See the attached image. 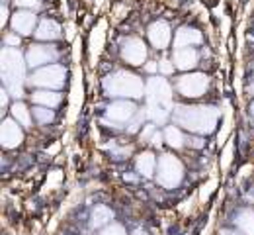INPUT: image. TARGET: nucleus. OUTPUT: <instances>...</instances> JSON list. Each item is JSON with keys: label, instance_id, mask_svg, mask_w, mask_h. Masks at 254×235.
Wrapping results in <instances>:
<instances>
[{"label": "nucleus", "instance_id": "f3484780", "mask_svg": "<svg viewBox=\"0 0 254 235\" xmlns=\"http://www.w3.org/2000/svg\"><path fill=\"white\" fill-rule=\"evenodd\" d=\"M32 100L39 106H47V108H57L63 96L61 92H55V90H49V88H43V90H35L32 94Z\"/></svg>", "mask_w": 254, "mask_h": 235}, {"label": "nucleus", "instance_id": "0eeeda50", "mask_svg": "<svg viewBox=\"0 0 254 235\" xmlns=\"http://www.w3.org/2000/svg\"><path fill=\"white\" fill-rule=\"evenodd\" d=\"M122 57L126 63L133 65V67H139L147 59V45L139 37H127L124 47H122Z\"/></svg>", "mask_w": 254, "mask_h": 235}, {"label": "nucleus", "instance_id": "1a4fd4ad", "mask_svg": "<svg viewBox=\"0 0 254 235\" xmlns=\"http://www.w3.org/2000/svg\"><path fill=\"white\" fill-rule=\"evenodd\" d=\"M57 59V49L53 45H32L26 53V63L30 67H41L45 63H51Z\"/></svg>", "mask_w": 254, "mask_h": 235}, {"label": "nucleus", "instance_id": "cd10ccee", "mask_svg": "<svg viewBox=\"0 0 254 235\" xmlns=\"http://www.w3.org/2000/svg\"><path fill=\"white\" fill-rule=\"evenodd\" d=\"M6 20H8V6H6V4H2V18H0V24H2V26H6Z\"/></svg>", "mask_w": 254, "mask_h": 235}, {"label": "nucleus", "instance_id": "c85d7f7f", "mask_svg": "<svg viewBox=\"0 0 254 235\" xmlns=\"http://www.w3.org/2000/svg\"><path fill=\"white\" fill-rule=\"evenodd\" d=\"M145 71H147V73H155V71H159V63L149 61V65H145Z\"/></svg>", "mask_w": 254, "mask_h": 235}, {"label": "nucleus", "instance_id": "c756f323", "mask_svg": "<svg viewBox=\"0 0 254 235\" xmlns=\"http://www.w3.org/2000/svg\"><path fill=\"white\" fill-rule=\"evenodd\" d=\"M251 92L254 94V78H253V82H251Z\"/></svg>", "mask_w": 254, "mask_h": 235}, {"label": "nucleus", "instance_id": "7ed1b4c3", "mask_svg": "<svg viewBox=\"0 0 254 235\" xmlns=\"http://www.w3.org/2000/svg\"><path fill=\"white\" fill-rule=\"evenodd\" d=\"M2 73H4V80L6 86L12 90V96H22V88H20V80L24 77V67H22V57L18 51H14V47H6L2 53Z\"/></svg>", "mask_w": 254, "mask_h": 235}, {"label": "nucleus", "instance_id": "f8f14e48", "mask_svg": "<svg viewBox=\"0 0 254 235\" xmlns=\"http://www.w3.org/2000/svg\"><path fill=\"white\" fill-rule=\"evenodd\" d=\"M24 141V132L20 128V124L14 118H6L2 122V145L6 149H14L18 145H22Z\"/></svg>", "mask_w": 254, "mask_h": 235}, {"label": "nucleus", "instance_id": "2eb2a0df", "mask_svg": "<svg viewBox=\"0 0 254 235\" xmlns=\"http://www.w3.org/2000/svg\"><path fill=\"white\" fill-rule=\"evenodd\" d=\"M33 35L37 39H43V41H53V39L61 37V26L55 20L45 18V20H41V24L37 26V30H35Z\"/></svg>", "mask_w": 254, "mask_h": 235}, {"label": "nucleus", "instance_id": "5701e85b", "mask_svg": "<svg viewBox=\"0 0 254 235\" xmlns=\"http://www.w3.org/2000/svg\"><path fill=\"white\" fill-rule=\"evenodd\" d=\"M100 235H126V230L120 226V224H112V226H108V228H104Z\"/></svg>", "mask_w": 254, "mask_h": 235}, {"label": "nucleus", "instance_id": "a211bd4d", "mask_svg": "<svg viewBox=\"0 0 254 235\" xmlns=\"http://www.w3.org/2000/svg\"><path fill=\"white\" fill-rule=\"evenodd\" d=\"M12 118L20 124V126H24V128H30L32 126V110L24 104V102H14L12 104Z\"/></svg>", "mask_w": 254, "mask_h": 235}, {"label": "nucleus", "instance_id": "4468645a", "mask_svg": "<svg viewBox=\"0 0 254 235\" xmlns=\"http://www.w3.org/2000/svg\"><path fill=\"white\" fill-rule=\"evenodd\" d=\"M201 39H203V37H201V34H199L197 30L184 26V28H180V30L176 32L174 49H176V47H191V45H197V43H201Z\"/></svg>", "mask_w": 254, "mask_h": 235}, {"label": "nucleus", "instance_id": "a878e982", "mask_svg": "<svg viewBox=\"0 0 254 235\" xmlns=\"http://www.w3.org/2000/svg\"><path fill=\"white\" fill-rule=\"evenodd\" d=\"M174 69H176V65H174V61L162 59V61L159 63V71L162 73V75H170V73H174Z\"/></svg>", "mask_w": 254, "mask_h": 235}, {"label": "nucleus", "instance_id": "aec40b11", "mask_svg": "<svg viewBox=\"0 0 254 235\" xmlns=\"http://www.w3.org/2000/svg\"><path fill=\"white\" fill-rule=\"evenodd\" d=\"M237 226L245 235H254V212L253 210H243L237 218Z\"/></svg>", "mask_w": 254, "mask_h": 235}, {"label": "nucleus", "instance_id": "412c9836", "mask_svg": "<svg viewBox=\"0 0 254 235\" xmlns=\"http://www.w3.org/2000/svg\"><path fill=\"white\" fill-rule=\"evenodd\" d=\"M114 218V214H112V210H108L106 206H98L94 210V214H92V228H100V226H104L106 222H110Z\"/></svg>", "mask_w": 254, "mask_h": 235}, {"label": "nucleus", "instance_id": "9d476101", "mask_svg": "<svg viewBox=\"0 0 254 235\" xmlns=\"http://www.w3.org/2000/svg\"><path fill=\"white\" fill-rule=\"evenodd\" d=\"M35 20H37V16H35L33 12H30V10H26V8L16 10V12L12 14V18H10L12 32H16V34H20V35L35 34V32H33V28H35Z\"/></svg>", "mask_w": 254, "mask_h": 235}, {"label": "nucleus", "instance_id": "423d86ee", "mask_svg": "<svg viewBox=\"0 0 254 235\" xmlns=\"http://www.w3.org/2000/svg\"><path fill=\"white\" fill-rule=\"evenodd\" d=\"M64 75H66V71L61 65H49V67H43L37 73H33L30 84L41 86V88H61L64 84Z\"/></svg>", "mask_w": 254, "mask_h": 235}, {"label": "nucleus", "instance_id": "dca6fc26", "mask_svg": "<svg viewBox=\"0 0 254 235\" xmlns=\"http://www.w3.org/2000/svg\"><path fill=\"white\" fill-rule=\"evenodd\" d=\"M135 167H137V172H139V174L151 178L153 172H155V168L159 167V161H157V157H155L151 151H145V153H141V155L137 157Z\"/></svg>", "mask_w": 254, "mask_h": 235}, {"label": "nucleus", "instance_id": "9b49d317", "mask_svg": "<svg viewBox=\"0 0 254 235\" xmlns=\"http://www.w3.org/2000/svg\"><path fill=\"white\" fill-rule=\"evenodd\" d=\"M149 41L155 49H166L170 39H172V32H170V26L164 22V20H157L149 26Z\"/></svg>", "mask_w": 254, "mask_h": 235}, {"label": "nucleus", "instance_id": "39448f33", "mask_svg": "<svg viewBox=\"0 0 254 235\" xmlns=\"http://www.w3.org/2000/svg\"><path fill=\"white\" fill-rule=\"evenodd\" d=\"M209 86V77L203 73H191V75H184L176 80V90L186 96V98H199L207 92Z\"/></svg>", "mask_w": 254, "mask_h": 235}, {"label": "nucleus", "instance_id": "f03ea898", "mask_svg": "<svg viewBox=\"0 0 254 235\" xmlns=\"http://www.w3.org/2000/svg\"><path fill=\"white\" fill-rule=\"evenodd\" d=\"M104 88H106V92H110V96H129V98L143 96L141 78L127 71H118V73L110 75L104 82Z\"/></svg>", "mask_w": 254, "mask_h": 235}, {"label": "nucleus", "instance_id": "6e6552de", "mask_svg": "<svg viewBox=\"0 0 254 235\" xmlns=\"http://www.w3.org/2000/svg\"><path fill=\"white\" fill-rule=\"evenodd\" d=\"M106 118L112 120L114 124H127L131 122L133 118H137V108L133 102L120 100V102H112L106 110Z\"/></svg>", "mask_w": 254, "mask_h": 235}, {"label": "nucleus", "instance_id": "393cba45", "mask_svg": "<svg viewBox=\"0 0 254 235\" xmlns=\"http://www.w3.org/2000/svg\"><path fill=\"white\" fill-rule=\"evenodd\" d=\"M12 2H14V6L26 8V10H30V8H37V6L41 4V0H12Z\"/></svg>", "mask_w": 254, "mask_h": 235}, {"label": "nucleus", "instance_id": "f257e3e1", "mask_svg": "<svg viewBox=\"0 0 254 235\" xmlns=\"http://www.w3.org/2000/svg\"><path fill=\"white\" fill-rule=\"evenodd\" d=\"M219 112L207 106H176L174 120L178 126L193 134H211L215 130Z\"/></svg>", "mask_w": 254, "mask_h": 235}, {"label": "nucleus", "instance_id": "4be33fe9", "mask_svg": "<svg viewBox=\"0 0 254 235\" xmlns=\"http://www.w3.org/2000/svg\"><path fill=\"white\" fill-rule=\"evenodd\" d=\"M32 112H33V120H35L37 124H51L53 118H55L53 110L47 108V106H37V108H33Z\"/></svg>", "mask_w": 254, "mask_h": 235}, {"label": "nucleus", "instance_id": "ddd939ff", "mask_svg": "<svg viewBox=\"0 0 254 235\" xmlns=\"http://www.w3.org/2000/svg\"><path fill=\"white\" fill-rule=\"evenodd\" d=\"M172 61H174L176 69L190 71L197 65V51L193 47H176L174 55H172Z\"/></svg>", "mask_w": 254, "mask_h": 235}, {"label": "nucleus", "instance_id": "7c9ffc66", "mask_svg": "<svg viewBox=\"0 0 254 235\" xmlns=\"http://www.w3.org/2000/svg\"><path fill=\"white\" fill-rule=\"evenodd\" d=\"M251 112H253V116H254V102H253V106H251Z\"/></svg>", "mask_w": 254, "mask_h": 235}, {"label": "nucleus", "instance_id": "bb28decb", "mask_svg": "<svg viewBox=\"0 0 254 235\" xmlns=\"http://www.w3.org/2000/svg\"><path fill=\"white\" fill-rule=\"evenodd\" d=\"M186 145L199 149V147H203V139H199V137H188V139H186Z\"/></svg>", "mask_w": 254, "mask_h": 235}, {"label": "nucleus", "instance_id": "b1692460", "mask_svg": "<svg viewBox=\"0 0 254 235\" xmlns=\"http://www.w3.org/2000/svg\"><path fill=\"white\" fill-rule=\"evenodd\" d=\"M4 45L6 47H18L20 45V34H6L4 35Z\"/></svg>", "mask_w": 254, "mask_h": 235}, {"label": "nucleus", "instance_id": "20e7f679", "mask_svg": "<svg viewBox=\"0 0 254 235\" xmlns=\"http://www.w3.org/2000/svg\"><path fill=\"white\" fill-rule=\"evenodd\" d=\"M184 174L182 163L172 157V155H162L159 159V172H157V182L164 188H174L180 184Z\"/></svg>", "mask_w": 254, "mask_h": 235}, {"label": "nucleus", "instance_id": "6ab92c4d", "mask_svg": "<svg viewBox=\"0 0 254 235\" xmlns=\"http://www.w3.org/2000/svg\"><path fill=\"white\" fill-rule=\"evenodd\" d=\"M164 141H166L170 147H174V149H180V147L186 145V137L182 135V132H180L176 126H168V128L164 130Z\"/></svg>", "mask_w": 254, "mask_h": 235}]
</instances>
